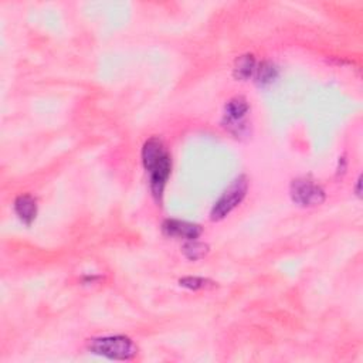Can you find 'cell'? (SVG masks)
I'll use <instances>...</instances> for the list:
<instances>
[{
    "label": "cell",
    "mask_w": 363,
    "mask_h": 363,
    "mask_svg": "<svg viewBox=\"0 0 363 363\" xmlns=\"http://www.w3.org/2000/svg\"><path fill=\"white\" fill-rule=\"evenodd\" d=\"M162 232L169 237H182L186 240H196L201 234L203 229L196 223L168 219L162 224Z\"/></svg>",
    "instance_id": "8992f818"
},
{
    "label": "cell",
    "mask_w": 363,
    "mask_h": 363,
    "mask_svg": "<svg viewBox=\"0 0 363 363\" xmlns=\"http://www.w3.org/2000/svg\"><path fill=\"white\" fill-rule=\"evenodd\" d=\"M360 184H362V177L359 176V179H358V185H356V195H358V196H360Z\"/></svg>",
    "instance_id": "7c38bea8"
},
{
    "label": "cell",
    "mask_w": 363,
    "mask_h": 363,
    "mask_svg": "<svg viewBox=\"0 0 363 363\" xmlns=\"http://www.w3.org/2000/svg\"><path fill=\"white\" fill-rule=\"evenodd\" d=\"M280 70L272 61H263L256 68V82L261 87H267L278 78Z\"/></svg>",
    "instance_id": "9c48e42d"
},
{
    "label": "cell",
    "mask_w": 363,
    "mask_h": 363,
    "mask_svg": "<svg viewBox=\"0 0 363 363\" xmlns=\"http://www.w3.org/2000/svg\"><path fill=\"white\" fill-rule=\"evenodd\" d=\"M257 61L253 54H243L236 58L234 68H233V76L236 80L245 81L252 78L256 74Z\"/></svg>",
    "instance_id": "ba28073f"
},
{
    "label": "cell",
    "mask_w": 363,
    "mask_h": 363,
    "mask_svg": "<svg viewBox=\"0 0 363 363\" xmlns=\"http://www.w3.org/2000/svg\"><path fill=\"white\" fill-rule=\"evenodd\" d=\"M142 164L149 173L151 190L159 200L164 195L165 185L172 170V157L162 140L153 136L144 144Z\"/></svg>",
    "instance_id": "6da1fadb"
},
{
    "label": "cell",
    "mask_w": 363,
    "mask_h": 363,
    "mask_svg": "<svg viewBox=\"0 0 363 363\" xmlns=\"http://www.w3.org/2000/svg\"><path fill=\"white\" fill-rule=\"evenodd\" d=\"M250 112L248 101L241 97H233L227 101L223 113V126L232 132L234 136H244L248 133V122L245 121L247 113Z\"/></svg>",
    "instance_id": "277c9868"
},
{
    "label": "cell",
    "mask_w": 363,
    "mask_h": 363,
    "mask_svg": "<svg viewBox=\"0 0 363 363\" xmlns=\"http://www.w3.org/2000/svg\"><path fill=\"white\" fill-rule=\"evenodd\" d=\"M289 193L294 203L300 204L302 208L318 206V204L324 203L327 199L324 188L309 177H298L292 180Z\"/></svg>",
    "instance_id": "5b68a950"
},
{
    "label": "cell",
    "mask_w": 363,
    "mask_h": 363,
    "mask_svg": "<svg viewBox=\"0 0 363 363\" xmlns=\"http://www.w3.org/2000/svg\"><path fill=\"white\" fill-rule=\"evenodd\" d=\"M247 189H248L247 177L244 175L236 177L232 182V185L223 192V195L214 203V206L210 213L212 220L219 221V220H223L226 216H229L243 201V199L247 195Z\"/></svg>",
    "instance_id": "3957f363"
},
{
    "label": "cell",
    "mask_w": 363,
    "mask_h": 363,
    "mask_svg": "<svg viewBox=\"0 0 363 363\" xmlns=\"http://www.w3.org/2000/svg\"><path fill=\"white\" fill-rule=\"evenodd\" d=\"M179 283L182 287L193 289V291L213 288L216 285L213 281L206 280V278H200V277H185V278H182Z\"/></svg>",
    "instance_id": "8fae6325"
},
{
    "label": "cell",
    "mask_w": 363,
    "mask_h": 363,
    "mask_svg": "<svg viewBox=\"0 0 363 363\" xmlns=\"http://www.w3.org/2000/svg\"><path fill=\"white\" fill-rule=\"evenodd\" d=\"M88 351L112 360H131L138 353V348L133 344V340L124 335H109L91 339L88 342Z\"/></svg>",
    "instance_id": "7a4b0ae2"
},
{
    "label": "cell",
    "mask_w": 363,
    "mask_h": 363,
    "mask_svg": "<svg viewBox=\"0 0 363 363\" xmlns=\"http://www.w3.org/2000/svg\"><path fill=\"white\" fill-rule=\"evenodd\" d=\"M14 212L26 226H30L37 217V200L32 195H20L14 200Z\"/></svg>",
    "instance_id": "52a82bcc"
},
{
    "label": "cell",
    "mask_w": 363,
    "mask_h": 363,
    "mask_svg": "<svg viewBox=\"0 0 363 363\" xmlns=\"http://www.w3.org/2000/svg\"><path fill=\"white\" fill-rule=\"evenodd\" d=\"M182 252H184L186 258L196 261V260L203 258L209 253V245L201 241H197V240H188V243L184 245V250H182Z\"/></svg>",
    "instance_id": "30bf717a"
}]
</instances>
